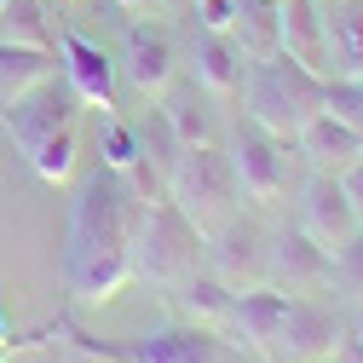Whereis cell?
<instances>
[{"label":"cell","mask_w":363,"mask_h":363,"mask_svg":"<svg viewBox=\"0 0 363 363\" xmlns=\"http://www.w3.org/2000/svg\"><path fill=\"white\" fill-rule=\"evenodd\" d=\"M300 156L317 167V173H346L357 156H363V133L352 127V121H340V116H329V110H317L306 127H300Z\"/></svg>","instance_id":"obj_17"},{"label":"cell","mask_w":363,"mask_h":363,"mask_svg":"<svg viewBox=\"0 0 363 363\" xmlns=\"http://www.w3.org/2000/svg\"><path fill=\"white\" fill-rule=\"evenodd\" d=\"M58 69H64V81L81 93V104L110 110V99H116V64H110L104 47H93L86 35L64 29V35H58Z\"/></svg>","instance_id":"obj_12"},{"label":"cell","mask_w":363,"mask_h":363,"mask_svg":"<svg viewBox=\"0 0 363 363\" xmlns=\"http://www.w3.org/2000/svg\"><path fill=\"white\" fill-rule=\"evenodd\" d=\"M300 225H306V231L323 242L329 254L357 231V225H363V219H357V208H352V202H346V191H340V173H317L311 185H306V219H300Z\"/></svg>","instance_id":"obj_15"},{"label":"cell","mask_w":363,"mask_h":363,"mask_svg":"<svg viewBox=\"0 0 363 363\" xmlns=\"http://www.w3.org/2000/svg\"><path fill=\"white\" fill-rule=\"evenodd\" d=\"M86 363H93V357H86Z\"/></svg>","instance_id":"obj_34"},{"label":"cell","mask_w":363,"mask_h":363,"mask_svg":"<svg viewBox=\"0 0 363 363\" xmlns=\"http://www.w3.org/2000/svg\"><path fill=\"white\" fill-rule=\"evenodd\" d=\"M357 340H363V323H357Z\"/></svg>","instance_id":"obj_33"},{"label":"cell","mask_w":363,"mask_h":363,"mask_svg":"<svg viewBox=\"0 0 363 363\" xmlns=\"http://www.w3.org/2000/svg\"><path fill=\"white\" fill-rule=\"evenodd\" d=\"M277 52L329 81V29L323 0H277Z\"/></svg>","instance_id":"obj_10"},{"label":"cell","mask_w":363,"mask_h":363,"mask_svg":"<svg viewBox=\"0 0 363 363\" xmlns=\"http://www.w3.org/2000/svg\"><path fill=\"white\" fill-rule=\"evenodd\" d=\"M242 81H248V58L237 52V40L225 29H202L196 35V86L225 104V99H242Z\"/></svg>","instance_id":"obj_16"},{"label":"cell","mask_w":363,"mask_h":363,"mask_svg":"<svg viewBox=\"0 0 363 363\" xmlns=\"http://www.w3.org/2000/svg\"><path fill=\"white\" fill-rule=\"evenodd\" d=\"M64 340L93 363H242V346L231 335L196 329V323H167L150 335H116V340L64 323Z\"/></svg>","instance_id":"obj_2"},{"label":"cell","mask_w":363,"mask_h":363,"mask_svg":"<svg viewBox=\"0 0 363 363\" xmlns=\"http://www.w3.org/2000/svg\"><path fill=\"white\" fill-rule=\"evenodd\" d=\"M196 248H202V237L191 231V219L167 196H156V202H145L139 225H133V277L173 289L179 277L196 271Z\"/></svg>","instance_id":"obj_5"},{"label":"cell","mask_w":363,"mask_h":363,"mask_svg":"<svg viewBox=\"0 0 363 363\" xmlns=\"http://www.w3.org/2000/svg\"><path fill=\"white\" fill-rule=\"evenodd\" d=\"M231 173H237V191L248 202H283L289 191V145L277 139V133H265L259 121H237L231 133Z\"/></svg>","instance_id":"obj_6"},{"label":"cell","mask_w":363,"mask_h":363,"mask_svg":"<svg viewBox=\"0 0 363 363\" xmlns=\"http://www.w3.org/2000/svg\"><path fill=\"white\" fill-rule=\"evenodd\" d=\"M225 35L237 40V52H242L248 64L277 58V0H237Z\"/></svg>","instance_id":"obj_20"},{"label":"cell","mask_w":363,"mask_h":363,"mask_svg":"<svg viewBox=\"0 0 363 363\" xmlns=\"http://www.w3.org/2000/svg\"><path fill=\"white\" fill-rule=\"evenodd\" d=\"M213 254V277L219 283H231V289H254L265 283V237H259V225L254 219H231L219 237L202 242Z\"/></svg>","instance_id":"obj_11"},{"label":"cell","mask_w":363,"mask_h":363,"mask_svg":"<svg viewBox=\"0 0 363 363\" xmlns=\"http://www.w3.org/2000/svg\"><path fill=\"white\" fill-rule=\"evenodd\" d=\"M173 300H179V311H185V323H196V329H219L225 335V323H231V306H237V289L231 283H219V277H179L173 283Z\"/></svg>","instance_id":"obj_19"},{"label":"cell","mask_w":363,"mask_h":363,"mask_svg":"<svg viewBox=\"0 0 363 363\" xmlns=\"http://www.w3.org/2000/svg\"><path fill=\"white\" fill-rule=\"evenodd\" d=\"M99 162H104V167H116V173H133V167L145 162L139 127H127L116 110H104V121H99Z\"/></svg>","instance_id":"obj_23"},{"label":"cell","mask_w":363,"mask_h":363,"mask_svg":"<svg viewBox=\"0 0 363 363\" xmlns=\"http://www.w3.org/2000/svg\"><path fill=\"white\" fill-rule=\"evenodd\" d=\"M116 6H139V0H116Z\"/></svg>","instance_id":"obj_32"},{"label":"cell","mask_w":363,"mask_h":363,"mask_svg":"<svg viewBox=\"0 0 363 363\" xmlns=\"http://www.w3.org/2000/svg\"><path fill=\"white\" fill-rule=\"evenodd\" d=\"M329 357H335V363H363V340H357V335H352V340H346V335H340V340H335V352H329Z\"/></svg>","instance_id":"obj_29"},{"label":"cell","mask_w":363,"mask_h":363,"mask_svg":"<svg viewBox=\"0 0 363 363\" xmlns=\"http://www.w3.org/2000/svg\"><path fill=\"white\" fill-rule=\"evenodd\" d=\"M340 340V323L306 294H289V311H283V329L271 340V363H323Z\"/></svg>","instance_id":"obj_8"},{"label":"cell","mask_w":363,"mask_h":363,"mask_svg":"<svg viewBox=\"0 0 363 363\" xmlns=\"http://www.w3.org/2000/svg\"><path fill=\"white\" fill-rule=\"evenodd\" d=\"M329 81H363V0H323Z\"/></svg>","instance_id":"obj_18"},{"label":"cell","mask_w":363,"mask_h":363,"mask_svg":"<svg viewBox=\"0 0 363 363\" xmlns=\"http://www.w3.org/2000/svg\"><path fill=\"white\" fill-rule=\"evenodd\" d=\"M167 202L191 219V231L208 242L219 237L225 225L237 219V173H231V156H225L219 145H191V150H179V167L167 179Z\"/></svg>","instance_id":"obj_4"},{"label":"cell","mask_w":363,"mask_h":363,"mask_svg":"<svg viewBox=\"0 0 363 363\" xmlns=\"http://www.w3.org/2000/svg\"><path fill=\"white\" fill-rule=\"evenodd\" d=\"M29 346H35V340H18V335H12V340H0V363L18 357V352H29Z\"/></svg>","instance_id":"obj_30"},{"label":"cell","mask_w":363,"mask_h":363,"mask_svg":"<svg viewBox=\"0 0 363 363\" xmlns=\"http://www.w3.org/2000/svg\"><path fill=\"white\" fill-rule=\"evenodd\" d=\"M242 104H248V121H259L265 133H277L283 145H294L300 127L323 110V75L300 69L283 52L277 58H259V64H248Z\"/></svg>","instance_id":"obj_3"},{"label":"cell","mask_w":363,"mask_h":363,"mask_svg":"<svg viewBox=\"0 0 363 363\" xmlns=\"http://www.w3.org/2000/svg\"><path fill=\"white\" fill-rule=\"evenodd\" d=\"M145 213V196L116 167H93L69 202L64 237V277L81 306H104L133 283V225Z\"/></svg>","instance_id":"obj_1"},{"label":"cell","mask_w":363,"mask_h":363,"mask_svg":"<svg viewBox=\"0 0 363 363\" xmlns=\"http://www.w3.org/2000/svg\"><path fill=\"white\" fill-rule=\"evenodd\" d=\"M335 271H340V277L352 283V289H363V225H357V231L335 248Z\"/></svg>","instance_id":"obj_26"},{"label":"cell","mask_w":363,"mask_h":363,"mask_svg":"<svg viewBox=\"0 0 363 363\" xmlns=\"http://www.w3.org/2000/svg\"><path fill=\"white\" fill-rule=\"evenodd\" d=\"M81 116V93L64 81V75H47V81H35L29 93H18L12 104H0V121H6L12 133V145L29 156L40 139H52L58 127H75Z\"/></svg>","instance_id":"obj_7"},{"label":"cell","mask_w":363,"mask_h":363,"mask_svg":"<svg viewBox=\"0 0 363 363\" xmlns=\"http://www.w3.org/2000/svg\"><path fill=\"white\" fill-rule=\"evenodd\" d=\"M29 167L47 179V185H69V173H75V127H58L52 139H40L29 150Z\"/></svg>","instance_id":"obj_24"},{"label":"cell","mask_w":363,"mask_h":363,"mask_svg":"<svg viewBox=\"0 0 363 363\" xmlns=\"http://www.w3.org/2000/svg\"><path fill=\"white\" fill-rule=\"evenodd\" d=\"M0 40H12V47H52V23H47V0H6L0 6Z\"/></svg>","instance_id":"obj_22"},{"label":"cell","mask_w":363,"mask_h":363,"mask_svg":"<svg viewBox=\"0 0 363 363\" xmlns=\"http://www.w3.org/2000/svg\"><path fill=\"white\" fill-rule=\"evenodd\" d=\"M0 340H12V323H6V311H0Z\"/></svg>","instance_id":"obj_31"},{"label":"cell","mask_w":363,"mask_h":363,"mask_svg":"<svg viewBox=\"0 0 363 363\" xmlns=\"http://www.w3.org/2000/svg\"><path fill=\"white\" fill-rule=\"evenodd\" d=\"M179 75L173 58V35L162 23H127V81L139 86L145 99H162Z\"/></svg>","instance_id":"obj_13"},{"label":"cell","mask_w":363,"mask_h":363,"mask_svg":"<svg viewBox=\"0 0 363 363\" xmlns=\"http://www.w3.org/2000/svg\"><path fill=\"white\" fill-rule=\"evenodd\" d=\"M340 191H346V202H352V208H357V219H363V156L340 173Z\"/></svg>","instance_id":"obj_28"},{"label":"cell","mask_w":363,"mask_h":363,"mask_svg":"<svg viewBox=\"0 0 363 363\" xmlns=\"http://www.w3.org/2000/svg\"><path fill=\"white\" fill-rule=\"evenodd\" d=\"M162 127L179 139V150H191V145H213L219 139V116H213V99L202 93L196 81H179L173 75V86L162 93Z\"/></svg>","instance_id":"obj_14"},{"label":"cell","mask_w":363,"mask_h":363,"mask_svg":"<svg viewBox=\"0 0 363 363\" xmlns=\"http://www.w3.org/2000/svg\"><path fill=\"white\" fill-rule=\"evenodd\" d=\"M265 271L277 277V289L306 294V289H317V283L335 277V254L317 242L306 225H294V231H277V237L265 242Z\"/></svg>","instance_id":"obj_9"},{"label":"cell","mask_w":363,"mask_h":363,"mask_svg":"<svg viewBox=\"0 0 363 363\" xmlns=\"http://www.w3.org/2000/svg\"><path fill=\"white\" fill-rule=\"evenodd\" d=\"M191 6H196V23H202V29H225L237 0H191Z\"/></svg>","instance_id":"obj_27"},{"label":"cell","mask_w":363,"mask_h":363,"mask_svg":"<svg viewBox=\"0 0 363 363\" xmlns=\"http://www.w3.org/2000/svg\"><path fill=\"white\" fill-rule=\"evenodd\" d=\"M47 75H58L52 47H12V40H0V104H12L18 93H29Z\"/></svg>","instance_id":"obj_21"},{"label":"cell","mask_w":363,"mask_h":363,"mask_svg":"<svg viewBox=\"0 0 363 363\" xmlns=\"http://www.w3.org/2000/svg\"><path fill=\"white\" fill-rule=\"evenodd\" d=\"M323 110L363 133V81H323Z\"/></svg>","instance_id":"obj_25"}]
</instances>
